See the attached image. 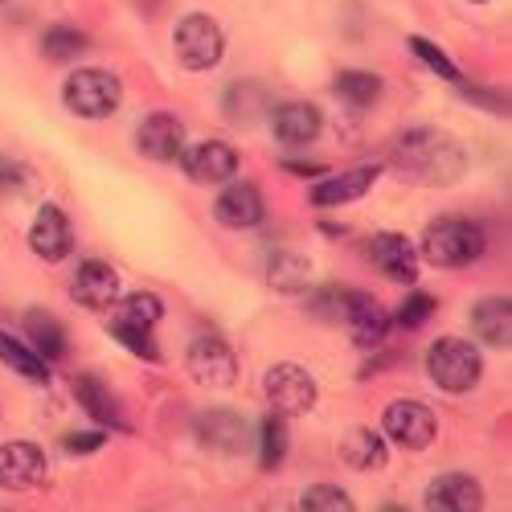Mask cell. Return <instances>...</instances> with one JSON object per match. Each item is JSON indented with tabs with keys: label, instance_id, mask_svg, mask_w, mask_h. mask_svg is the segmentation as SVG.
Returning <instances> with one entry per match:
<instances>
[{
	"label": "cell",
	"instance_id": "cell-1",
	"mask_svg": "<svg viewBox=\"0 0 512 512\" xmlns=\"http://www.w3.org/2000/svg\"><path fill=\"white\" fill-rule=\"evenodd\" d=\"M394 164H398V173L414 185H451L463 173V148L443 132L418 127V132L398 136Z\"/></svg>",
	"mask_w": 512,
	"mask_h": 512
},
{
	"label": "cell",
	"instance_id": "cell-2",
	"mask_svg": "<svg viewBox=\"0 0 512 512\" xmlns=\"http://www.w3.org/2000/svg\"><path fill=\"white\" fill-rule=\"evenodd\" d=\"M484 254V230L467 218H439L422 234V259L435 267H467Z\"/></svg>",
	"mask_w": 512,
	"mask_h": 512
},
{
	"label": "cell",
	"instance_id": "cell-3",
	"mask_svg": "<svg viewBox=\"0 0 512 512\" xmlns=\"http://www.w3.org/2000/svg\"><path fill=\"white\" fill-rule=\"evenodd\" d=\"M426 369H431V381L439 390L447 394H463L472 390L480 373H484V361L476 353V345H467V340H439V345H431V353H426Z\"/></svg>",
	"mask_w": 512,
	"mask_h": 512
},
{
	"label": "cell",
	"instance_id": "cell-4",
	"mask_svg": "<svg viewBox=\"0 0 512 512\" xmlns=\"http://www.w3.org/2000/svg\"><path fill=\"white\" fill-rule=\"evenodd\" d=\"M66 107L82 119H107L119 111V99H123V87L119 78L107 74V70H78L66 78Z\"/></svg>",
	"mask_w": 512,
	"mask_h": 512
},
{
	"label": "cell",
	"instance_id": "cell-5",
	"mask_svg": "<svg viewBox=\"0 0 512 512\" xmlns=\"http://www.w3.org/2000/svg\"><path fill=\"white\" fill-rule=\"evenodd\" d=\"M173 50H177V62L185 70H209L222 62V50H226V37H222V25L209 21L201 13L185 17L173 33Z\"/></svg>",
	"mask_w": 512,
	"mask_h": 512
},
{
	"label": "cell",
	"instance_id": "cell-6",
	"mask_svg": "<svg viewBox=\"0 0 512 512\" xmlns=\"http://www.w3.org/2000/svg\"><path fill=\"white\" fill-rule=\"evenodd\" d=\"M263 390H267V402L275 406V414L283 418H295V414H308L316 406V381L308 377V369L300 365H275L267 377H263Z\"/></svg>",
	"mask_w": 512,
	"mask_h": 512
},
{
	"label": "cell",
	"instance_id": "cell-7",
	"mask_svg": "<svg viewBox=\"0 0 512 512\" xmlns=\"http://www.w3.org/2000/svg\"><path fill=\"white\" fill-rule=\"evenodd\" d=\"M336 316L349 324V332H353V340L361 349L381 345L386 332H390V316L381 312V304L365 291H340L336 295Z\"/></svg>",
	"mask_w": 512,
	"mask_h": 512
},
{
	"label": "cell",
	"instance_id": "cell-8",
	"mask_svg": "<svg viewBox=\"0 0 512 512\" xmlns=\"http://www.w3.org/2000/svg\"><path fill=\"white\" fill-rule=\"evenodd\" d=\"M185 365H189L193 381H201V386H209V390H222L238 377V361H234V353H230V345L222 336H197L189 345Z\"/></svg>",
	"mask_w": 512,
	"mask_h": 512
},
{
	"label": "cell",
	"instance_id": "cell-9",
	"mask_svg": "<svg viewBox=\"0 0 512 512\" xmlns=\"http://www.w3.org/2000/svg\"><path fill=\"white\" fill-rule=\"evenodd\" d=\"M386 435L406 451H422L435 439V414L422 402H394L386 410Z\"/></svg>",
	"mask_w": 512,
	"mask_h": 512
},
{
	"label": "cell",
	"instance_id": "cell-10",
	"mask_svg": "<svg viewBox=\"0 0 512 512\" xmlns=\"http://www.w3.org/2000/svg\"><path fill=\"white\" fill-rule=\"evenodd\" d=\"M46 480V455L33 443H5L0 447V488L25 492Z\"/></svg>",
	"mask_w": 512,
	"mask_h": 512
},
{
	"label": "cell",
	"instance_id": "cell-11",
	"mask_svg": "<svg viewBox=\"0 0 512 512\" xmlns=\"http://www.w3.org/2000/svg\"><path fill=\"white\" fill-rule=\"evenodd\" d=\"M29 246L37 259H46V263H58L70 254L74 246V234H70V222H66V213L58 205H46L33 218V230H29Z\"/></svg>",
	"mask_w": 512,
	"mask_h": 512
},
{
	"label": "cell",
	"instance_id": "cell-12",
	"mask_svg": "<svg viewBox=\"0 0 512 512\" xmlns=\"http://www.w3.org/2000/svg\"><path fill=\"white\" fill-rule=\"evenodd\" d=\"M185 173L197 185H222L238 173V156H234V148L209 140V144H197V148L185 152Z\"/></svg>",
	"mask_w": 512,
	"mask_h": 512
},
{
	"label": "cell",
	"instance_id": "cell-13",
	"mask_svg": "<svg viewBox=\"0 0 512 512\" xmlns=\"http://www.w3.org/2000/svg\"><path fill=\"white\" fill-rule=\"evenodd\" d=\"M213 213H218V222L230 230H250V226L263 222V193L246 181H234L218 201H213Z\"/></svg>",
	"mask_w": 512,
	"mask_h": 512
},
{
	"label": "cell",
	"instance_id": "cell-14",
	"mask_svg": "<svg viewBox=\"0 0 512 512\" xmlns=\"http://www.w3.org/2000/svg\"><path fill=\"white\" fill-rule=\"evenodd\" d=\"M136 144H140V152L148 160H177L181 148H185V127H181L177 115H164V111L160 115H148L140 123Z\"/></svg>",
	"mask_w": 512,
	"mask_h": 512
},
{
	"label": "cell",
	"instance_id": "cell-15",
	"mask_svg": "<svg viewBox=\"0 0 512 512\" xmlns=\"http://www.w3.org/2000/svg\"><path fill=\"white\" fill-rule=\"evenodd\" d=\"M484 504V492L472 476H439L431 480V488H426V508L431 512H476Z\"/></svg>",
	"mask_w": 512,
	"mask_h": 512
},
{
	"label": "cell",
	"instance_id": "cell-16",
	"mask_svg": "<svg viewBox=\"0 0 512 512\" xmlns=\"http://www.w3.org/2000/svg\"><path fill=\"white\" fill-rule=\"evenodd\" d=\"M74 300H78L82 308H95V312L111 308V304L119 300V275H115L107 263H99V259L82 263L78 275H74Z\"/></svg>",
	"mask_w": 512,
	"mask_h": 512
},
{
	"label": "cell",
	"instance_id": "cell-17",
	"mask_svg": "<svg viewBox=\"0 0 512 512\" xmlns=\"http://www.w3.org/2000/svg\"><path fill=\"white\" fill-rule=\"evenodd\" d=\"M369 259H373V267L386 275V279H394V283H410L418 271H414V246L402 238V234H377L373 238V246H369Z\"/></svg>",
	"mask_w": 512,
	"mask_h": 512
},
{
	"label": "cell",
	"instance_id": "cell-18",
	"mask_svg": "<svg viewBox=\"0 0 512 512\" xmlns=\"http://www.w3.org/2000/svg\"><path fill=\"white\" fill-rule=\"evenodd\" d=\"M271 127H275L279 144L300 148V144H312L320 136V111L312 103H287L271 115Z\"/></svg>",
	"mask_w": 512,
	"mask_h": 512
},
{
	"label": "cell",
	"instance_id": "cell-19",
	"mask_svg": "<svg viewBox=\"0 0 512 512\" xmlns=\"http://www.w3.org/2000/svg\"><path fill=\"white\" fill-rule=\"evenodd\" d=\"M197 435L205 447L222 451V455H238L246 447V418L242 414H230V410H209L201 414L197 422Z\"/></svg>",
	"mask_w": 512,
	"mask_h": 512
},
{
	"label": "cell",
	"instance_id": "cell-20",
	"mask_svg": "<svg viewBox=\"0 0 512 512\" xmlns=\"http://www.w3.org/2000/svg\"><path fill=\"white\" fill-rule=\"evenodd\" d=\"M373 181H377V168H373V164H361V168H353V173H340V177L320 181V185L312 189V205H320V209L349 205V201L365 197Z\"/></svg>",
	"mask_w": 512,
	"mask_h": 512
},
{
	"label": "cell",
	"instance_id": "cell-21",
	"mask_svg": "<svg viewBox=\"0 0 512 512\" xmlns=\"http://www.w3.org/2000/svg\"><path fill=\"white\" fill-rule=\"evenodd\" d=\"M340 459H345L353 472H381V467L390 463V451H386V439H381L377 431L357 426V431H349L345 443H340Z\"/></svg>",
	"mask_w": 512,
	"mask_h": 512
},
{
	"label": "cell",
	"instance_id": "cell-22",
	"mask_svg": "<svg viewBox=\"0 0 512 512\" xmlns=\"http://www.w3.org/2000/svg\"><path fill=\"white\" fill-rule=\"evenodd\" d=\"M25 332H29V340H33V349H37L41 361H62V357L70 353L66 328H62L58 316H50V312H29V316H25Z\"/></svg>",
	"mask_w": 512,
	"mask_h": 512
},
{
	"label": "cell",
	"instance_id": "cell-23",
	"mask_svg": "<svg viewBox=\"0 0 512 512\" xmlns=\"http://www.w3.org/2000/svg\"><path fill=\"white\" fill-rule=\"evenodd\" d=\"M472 328L484 345H508V332H512V312H508V300H484L476 304L472 312Z\"/></svg>",
	"mask_w": 512,
	"mask_h": 512
},
{
	"label": "cell",
	"instance_id": "cell-24",
	"mask_svg": "<svg viewBox=\"0 0 512 512\" xmlns=\"http://www.w3.org/2000/svg\"><path fill=\"white\" fill-rule=\"evenodd\" d=\"M74 394H78V402H82V406H87V414H95L99 422H107V426H123L119 406H115L111 390L103 386L99 377H78V381H74Z\"/></svg>",
	"mask_w": 512,
	"mask_h": 512
},
{
	"label": "cell",
	"instance_id": "cell-25",
	"mask_svg": "<svg viewBox=\"0 0 512 512\" xmlns=\"http://www.w3.org/2000/svg\"><path fill=\"white\" fill-rule=\"evenodd\" d=\"M267 279L275 291H304L312 283V263L300 259V254H275Z\"/></svg>",
	"mask_w": 512,
	"mask_h": 512
},
{
	"label": "cell",
	"instance_id": "cell-26",
	"mask_svg": "<svg viewBox=\"0 0 512 512\" xmlns=\"http://www.w3.org/2000/svg\"><path fill=\"white\" fill-rule=\"evenodd\" d=\"M0 361L5 365H13L21 377H29V381H50V361H41L37 353H29L21 340H13L9 332H0Z\"/></svg>",
	"mask_w": 512,
	"mask_h": 512
},
{
	"label": "cell",
	"instance_id": "cell-27",
	"mask_svg": "<svg viewBox=\"0 0 512 512\" xmlns=\"http://www.w3.org/2000/svg\"><path fill=\"white\" fill-rule=\"evenodd\" d=\"M111 308H115L111 324H132V328H152V324L164 316V308H160L156 295H127L123 304L115 300Z\"/></svg>",
	"mask_w": 512,
	"mask_h": 512
},
{
	"label": "cell",
	"instance_id": "cell-28",
	"mask_svg": "<svg viewBox=\"0 0 512 512\" xmlns=\"http://www.w3.org/2000/svg\"><path fill=\"white\" fill-rule=\"evenodd\" d=\"M381 91V82L377 74H365V70H345V74H336V95L340 99H349L353 107H369Z\"/></svg>",
	"mask_w": 512,
	"mask_h": 512
},
{
	"label": "cell",
	"instance_id": "cell-29",
	"mask_svg": "<svg viewBox=\"0 0 512 512\" xmlns=\"http://www.w3.org/2000/svg\"><path fill=\"white\" fill-rule=\"evenodd\" d=\"M82 50H87V37H82L78 29H66V25H54L46 37H41V54L54 58V62H70Z\"/></svg>",
	"mask_w": 512,
	"mask_h": 512
},
{
	"label": "cell",
	"instance_id": "cell-30",
	"mask_svg": "<svg viewBox=\"0 0 512 512\" xmlns=\"http://www.w3.org/2000/svg\"><path fill=\"white\" fill-rule=\"evenodd\" d=\"M259 439H263V467H267V472H275V467L283 463V455H287V422H283V414L263 422Z\"/></svg>",
	"mask_w": 512,
	"mask_h": 512
},
{
	"label": "cell",
	"instance_id": "cell-31",
	"mask_svg": "<svg viewBox=\"0 0 512 512\" xmlns=\"http://www.w3.org/2000/svg\"><path fill=\"white\" fill-rule=\"evenodd\" d=\"M300 508H308V512H349L353 500L340 488H332V484H316V488H308L300 496Z\"/></svg>",
	"mask_w": 512,
	"mask_h": 512
},
{
	"label": "cell",
	"instance_id": "cell-32",
	"mask_svg": "<svg viewBox=\"0 0 512 512\" xmlns=\"http://www.w3.org/2000/svg\"><path fill=\"white\" fill-rule=\"evenodd\" d=\"M111 336L119 340L123 349H132L136 357H148V361H160V349L152 340V328H132V324H111Z\"/></svg>",
	"mask_w": 512,
	"mask_h": 512
},
{
	"label": "cell",
	"instance_id": "cell-33",
	"mask_svg": "<svg viewBox=\"0 0 512 512\" xmlns=\"http://www.w3.org/2000/svg\"><path fill=\"white\" fill-rule=\"evenodd\" d=\"M410 50H414V54H418L426 66H431L439 78H447V82H459V70L451 66V58H447L443 50H435V46H431V41H426V37H410Z\"/></svg>",
	"mask_w": 512,
	"mask_h": 512
},
{
	"label": "cell",
	"instance_id": "cell-34",
	"mask_svg": "<svg viewBox=\"0 0 512 512\" xmlns=\"http://www.w3.org/2000/svg\"><path fill=\"white\" fill-rule=\"evenodd\" d=\"M431 312H435V300H431V295H426V291H414L410 300L402 304V312H398V324H402V328H418V324L431 320Z\"/></svg>",
	"mask_w": 512,
	"mask_h": 512
},
{
	"label": "cell",
	"instance_id": "cell-35",
	"mask_svg": "<svg viewBox=\"0 0 512 512\" xmlns=\"http://www.w3.org/2000/svg\"><path fill=\"white\" fill-rule=\"evenodd\" d=\"M21 185H25V168L13 164L9 156H0V197L13 193V189H21Z\"/></svg>",
	"mask_w": 512,
	"mask_h": 512
},
{
	"label": "cell",
	"instance_id": "cell-36",
	"mask_svg": "<svg viewBox=\"0 0 512 512\" xmlns=\"http://www.w3.org/2000/svg\"><path fill=\"white\" fill-rule=\"evenodd\" d=\"M103 443H107V435H99V431H91V435H70V439H66V451L82 455V451H99Z\"/></svg>",
	"mask_w": 512,
	"mask_h": 512
},
{
	"label": "cell",
	"instance_id": "cell-37",
	"mask_svg": "<svg viewBox=\"0 0 512 512\" xmlns=\"http://www.w3.org/2000/svg\"><path fill=\"white\" fill-rule=\"evenodd\" d=\"M295 177H316V173H324V168H316V164H287Z\"/></svg>",
	"mask_w": 512,
	"mask_h": 512
},
{
	"label": "cell",
	"instance_id": "cell-38",
	"mask_svg": "<svg viewBox=\"0 0 512 512\" xmlns=\"http://www.w3.org/2000/svg\"><path fill=\"white\" fill-rule=\"evenodd\" d=\"M476 5H484V0H476Z\"/></svg>",
	"mask_w": 512,
	"mask_h": 512
}]
</instances>
